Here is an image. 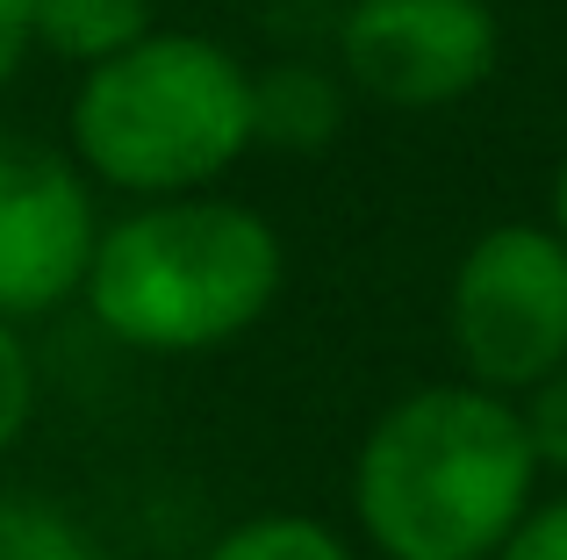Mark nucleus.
Here are the masks:
<instances>
[{
	"mask_svg": "<svg viewBox=\"0 0 567 560\" xmlns=\"http://www.w3.org/2000/svg\"><path fill=\"white\" fill-rule=\"evenodd\" d=\"M539 481L511 395L424 381L367 424L352 453V518L381 560H496L539 504Z\"/></svg>",
	"mask_w": 567,
	"mask_h": 560,
	"instance_id": "1",
	"label": "nucleus"
},
{
	"mask_svg": "<svg viewBox=\"0 0 567 560\" xmlns=\"http://www.w3.org/2000/svg\"><path fill=\"white\" fill-rule=\"evenodd\" d=\"M288 280V245L251 201L173 195L101 224L80 302L130 352L194 360L259 331Z\"/></svg>",
	"mask_w": 567,
	"mask_h": 560,
	"instance_id": "2",
	"label": "nucleus"
},
{
	"mask_svg": "<svg viewBox=\"0 0 567 560\" xmlns=\"http://www.w3.org/2000/svg\"><path fill=\"white\" fill-rule=\"evenodd\" d=\"M251 152V65L202 29H152L80 72L72 166L130 201L216 195Z\"/></svg>",
	"mask_w": 567,
	"mask_h": 560,
	"instance_id": "3",
	"label": "nucleus"
},
{
	"mask_svg": "<svg viewBox=\"0 0 567 560\" xmlns=\"http://www.w3.org/2000/svg\"><path fill=\"white\" fill-rule=\"evenodd\" d=\"M460 381L525 395L567 366V245L554 224H488L445 280Z\"/></svg>",
	"mask_w": 567,
	"mask_h": 560,
	"instance_id": "4",
	"label": "nucleus"
},
{
	"mask_svg": "<svg viewBox=\"0 0 567 560\" xmlns=\"http://www.w3.org/2000/svg\"><path fill=\"white\" fill-rule=\"evenodd\" d=\"M503 22L488 0H352L338 14V80L395 115H431L488 86Z\"/></svg>",
	"mask_w": 567,
	"mask_h": 560,
	"instance_id": "5",
	"label": "nucleus"
},
{
	"mask_svg": "<svg viewBox=\"0 0 567 560\" xmlns=\"http://www.w3.org/2000/svg\"><path fill=\"white\" fill-rule=\"evenodd\" d=\"M94 245L101 201L72 152L0 129V317L29 323L80 302Z\"/></svg>",
	"mask_w": 567,
	"mask_h": 560,
	"instance_id": "6",
	"label": "nucleus"
},
{
	"mask_svg": "<svg viewBox=\"0 0 567 560\" xmlns=\"http://www.w3.org/2000/svg\"><path fill=\"white\" fill-rule=\"evenodd\" d=\"M346 129V86L323 65L280 58V65L251 72V144L274 152H323Z\"/></svg>",
	"mask_w": 567,
	"mask_h": 560,
	"instance_id": "7",
	"label": "nucleus"
},
{
	"mask_svg": "<svg viewBox=\"0 0 567 560\" xmlns=\"http://www.w3.org/2000/svg\"><path fill=\"white\" fill-rule=\"evenodd\" d=\"M158 29V0H29V37L37 51L65 65H101Z\"/></svg>",
	"mask_w": 567,
	"mask_h": 560,
	"instance_id": "8",
	"label": "nucleus"
},
{
	"mask_svg": "<svg viewBox=\"0 0 567 560\" xmlns=\"http://www.w3.org/2000/svg\"><path fill=\"white\" fill-rule=\"evenodd\" d=\"M202 560H360L338 525L309 518V510H259V518L230 525Z\"/></svg>",
	"mask_w": 567,
	"mask_h": 560,
	"instance_id": "9",
	"label": "nucleus"
},
{
	"mask_svg": "<svg viewBox=\"0 0 567 560\" xmlns=\"http://www.w3.org/2000/svg\"><path fill=\"white\" fill-rule=\"evenodd\" d=\"M0 560H109L72 510L43 496H0Z\"/></svg>",
	"mask_w": 567,
	"mask_h": 560,
	"instance_id": "10",
	"label": "nucleus"
},
{
	"mask_svg": "<svg viewBox=\"0 0 567 560\" xmlns=\"http://www.w3.org/2000/svg\"><path fill=\"white\" fill-rule=\"evenodd\" d=\"M43 403V374H37V345L22 338V323L0 317V460L29 438Z\"/></svg>",
	"mask_w": 567,
	"mask_h": 560,
	"instance_id": "11",
	"label": "nucleus"
},
{
	"mask_svg": "<svg viewBox=\"0 0 567 560\" xmlns=\"http://www.w3.org/2000/svg\"><path fill=\"white\" fill-rule=\"evenodd\" d=\"M517 417H525V438H532V453H539V475L567 481V366L517 395Z\"/></svg>",
	"mask_w": 567,
	"mask_h": 560,
	"instance_id": "12",
	"label": "nucleus"
},
{
	"mask_svg": "<svg viewBox=\"0 0 567 560\" xmlns=\"http://www.w3.org/2000/svg\"><path fill=\"white\" fill-rule=\"evenodd\" d=\"M496 560H567V489L539 496V504L517 518V532L496 547Z\"/></svg>",
	"mask_w": 567,
	"mask_h": 560,
	"instance_id": "13",
	"label": "nucleus"
},
{
	"mask_svg": "<svg viewBox=\"0 0 567 560\" xmlns=\"http://www.w3.org/2000/svg\"><path fill=\"white\" fill-rule=\"evenodd\" d=\"M37 37H29V0H0V94L14 86V72L29 65Z\"/></svg>",
	"mask_w": 567,
	"mask_h": 560,
	"instance_id": "14",
	"label": "nucleus"
},
{
	"mask_svg": "<svg viewBox=\"0 0 567 560\" xmlns=\"http://www.w3.org/2000/svg\"><path fill=\"white\" fill-rule=\"evenodd\" d=\"M546 224H554L560 245H567V158H560V173H554V209H546Z\"/></svg>",
	"mask_w": 567,
	"mask_h": 560,
	"instance_id": "15",
	"label": "nucleus"
}]
</instances>
